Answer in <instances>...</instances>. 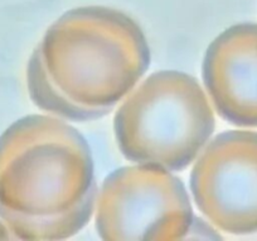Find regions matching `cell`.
I'll return each instance as SVG.
<instances>
[{"label": "cell", "instance_id": "6da1fadb", "mask_svg": "<svg viewBox=\"0 0 257 241\" xmlns=\"http://www.w3.org/2000/svg\"><path fill=\"white\" fill-rule=\"evenodd\" d=\"M150 66L139 24L106 6H83L54 22L27 70L31 100L75 122L107 114L134 90Z\"/></svg>", "mask_w": 257, "mask_h": 241}, {"label": "cell", "instance_id": "7a4b0ae2", "mask_svg": "<svg viewBox=\"0 0 257 241\" xmlns=\"http://www.w3.org/2000/svg\"><path fill=\"white\" fill-rule=\"evenodd\" d=\"M97 194L90 146L64 120L31 114L0 136V218L14 238H72L90 221Z\"/></svg>", "mask_w": 257, "mask_h": 241}, {"label": "cell", "instance_id": "3957f363", "mask_svg": "<svg viewBox=\"0 0 257 241\" xmlns=\"http://www.w3.org/2000/svg\"><path fill=\"white\" fill-rule=\"evenodd\" d=\"M214 126L203 88L179 70L149 76L113 118L116 142L126 160L168 171L187 168L207 146Z\"/></svg>", "mask_w": 257, "mask_h": 241}, {"label": "cell", "instance_id": "277c9868", "mask_svg": "<svg viewBox=\"0 0 257 241\" xmlns=\"http://www.w3.org/2000/svg\"><path fill=\"white\" fill-rule=\"evenodd\" d=\"M196 221L182 180L154 164L115 170L97 194L96 230L102 240H180Z\"/></svg>", "mask_w": 257, "mask_h": 241}, {"label": "cell", "instance_id": "5b68a950", "mask_svg": "<svg viewBox=\"0 0 257 241\" xmlns=\"http://www.w3.org/2000/svg\"><path fill=\"white\" fill-rule=\"evenodd\" d=\"M202 215L232 235L257 232V132L232 130L202 150L190 174Z\"/></svg>", "mask_w": 257, "mask_h": 241}, {"label": "cell", "instance_id": "8992f818", "mask_svg": "<svg viewBox=\"0 0 257 241\" xmlns=\"http://www.w3.org/2000/svg\"><path fill=\"white\" fill-rule=\"evenodd\" d=\"M204 87L217 113L242 128L257 127V24L222 32L206 52Z\"/></svg>", "mask_w": 257, "mask_h": 241}]
</instances>
